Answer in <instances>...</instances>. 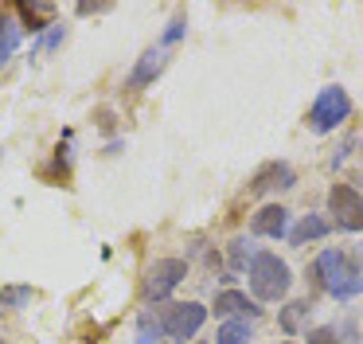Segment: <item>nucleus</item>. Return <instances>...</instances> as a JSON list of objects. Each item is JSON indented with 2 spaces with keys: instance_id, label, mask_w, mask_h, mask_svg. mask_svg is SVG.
I'll use <instances>...</instances> for the list:
<instances>
[{
  "instance_id": "nucleus-1",
  "label": "nucleus",
  "mask_w": 363,
  "mask_h": 344,
  "mask_svg": "<svg viewBox=\"0 0 363 344\" xmlns=\"http://www.w3.org/2000/svg\"><path fill=\"white\" fill-rule=\"evenodd\" d=\"M313 278L320 281V289L336 301H352L363 294V270L344 254V250H320L313 266Z\"/></svg>"
},
{
  "instance_id": "nucleus-2",
  "label": "nucleus",
  "mask_w": 363,
  "mask_h": 344,
  "mask_svg": "<svg viewBox=\"0 0 363 344\" xmlns=\"http://www.w3.org/2000/svg\"><path fill=\"white\" fill-rule=\"evenodd\" d=\"M246 278H250V294L258 297V301H281L293 286V270L285 266V258L274 254V250H258L250 270H246Z\"/></svg>"
},
{
  "instance_id": "nucleus-3",
  "label": "nucleus",
  "mask_w": 363,
  "mask_h": 344,
  "mask_svg": "<svg viewBox=\"0 0 363 344\" xmlns=\"http://www.w3.org/2000/svg\"><path fill=\"white\" fill-rule=\"evenodd\" d=\"M347 117H352V98H347V90L344 86H324V90L316 94L313 109H308V129L324 137V133L340 129Z\"/></svg>"
},
{
  "instance_id": "nucleus-4",
  "label": "nucleus",
  "mask_w": 363,
  "mask_h": 344,
  "mask_svg": "<svg viewBox=\"0 0 363 344\" xmlns=\"http://www.w3.org/2000/svg\"><path fill=\"white\" fill-rule=\"evenodd\" d=\"M184 278H188V262H184V258H157V262L145 270L141 294L149 297V301H164Z\"/></svg>"
},
{
  "instance_id": "nucleus-5",
  "label": "nucleus",
  "mask_w": 363,
  "mask_h": 344,
  "mask_svg": "<svg viewBox=\"0 0 363 344\" xmlns=\"http://www.w3.org/2000/svg\"><path fill=\"white\" fill-rule=\"evenodd\" d=\"M203 321H207V309L199 301L168 305V309L160 313V328H164V336H172V340H191V336L203 328Z\"/></svg>"
},
{
  "instance_id": "nucleus-6",
  "label": "nucleus",
  "mask_w": 363,
  "mask_h": 344,
  "mask_svg": "<svg viewBox=\"0 0 363 344\" xmlns=\"http://www.w3.org/2000/svg\"><path fill=\"white\" fill-rule=\"evenodd\" d=\"M328 211L340 231H363V200L352 184H336L328 192Z\"/></svg>"
},
{
  "instance_id": "nucleus-7",
  "label": "nucleus",
  "mask_w": 363,
  "mask_h": 344,
  "mask_svg": "<svg viewBox=\"0 0 363 344\" xmlns=\"http://www.w3.org/2000/svg\"><path fill=\"white\" fill-rule=\"evenodd\" d=\"M297 184V172H293V164L285 161H269L266 168L258 172V176L250 180V192L262 195V192H285V188Z\"/></svg>"
},
{
  "instance_id": "nucleus-8",
  "label": "nucleus",
  "mask_w": 363,
  "mask_h": 344,
  "mask_svg": "<svg viewBox=\"0 0 363 344\" xmlns=\"http://www.w3.org/2000/svg\"><path fill=\"white\" fill-rule=\"evenodd\" d=\"M250 231L266 235V239H281V235H289V211H285L281 203H266V208H258V215L250 219Z\"/></svg>"
},
{
  "instance_id": "nucleus-9",
  "label": "nucleus",
  "mask_w": 363,
  "mask_h": 344,
  "mask_svg": "<svg viewBox=\"0 0 363 344\" xmlns=\"http://www.w3.org/2000/svg\"><path fill=\"white\" fill-rule=\"evenodd\" d=\"M160 70H164V47H149V51L137 59L133 75H129V86H133V90H141V86H149Z\"/></svg>"
},
{
  "instance_id": "nucleus-10",
  "label": "nucleus",
  "mask_w": 363,
  "mask_h": 344,
  "mask_svg": "<svg viewBox=\"0 0 363 344\" xmlns=\"http://www.w3.org/2000/svg\"><path fill=\"white\" fill-rule=\"evenodd\" d=\"M238 313H258V305H254L242 289H223V294L215 297V317L230 321V317H238Z\"/></svg>"
},
{
  "instance_id": "nucleus-11",
  "label": "nucleus",
  "mask_w": 363,
  "mask_h": 344,
  "mask_svg": "<svg viewBox=\"0 0 363 344\" xmlns=\"http://www.w3.org/2000/svg\"><path fill=\"white\" fill-rule=\"evenodd\" d=\"M328 231H332L328 219H320V215H301V223L289 231V242H293V247H305L308 239H324Z\"/></svg>"
},
{
  "instance_id": "nucleus-12",
  "label": "nucleus",
  "mask_w": 363,
  "mask_h": 344,
  "mask_svg": "<svg viewBox=\"0 0 363 344\" xmlns=\"http://www.w3.org/2000/svg\"><path fill=\"white\" fill-rule=\"evenodd\" d=\"M250 321L246 317H230V321H223L219 325V333H215V344H246L250 340Z\"/></svg>"
},
{
  "instance_id": "nucleus-13",
  "label": "nucleus",
  "mask_w": 363,
  "mask_h": 344,
  "mask_svg": "<svg viewBox=\"0 0 363 344\" xmlns=\"http://www.w3.org/2000/svg\"><path fill=\"white\" fill-rule=\"evenodd\" d=\"M16 47H20V23L12 16H0V67L16 55Z\"/></svg>"
},
{
  "instance_id": "nucleus-14",
  "label": "nucleus",
  "mask_w": 363,
  "mask_h": 344,
  "mask_svg": "<svg viewBox=\"0 0 363 344\" xmlns=\"http://www.w3.org/2000/svg\"><path fill=\"white\" fill-rule=\"evenodd\" d=\"M51 12H55V4H20V16H24V23H28V31H43V28H51Z\"/></svg>"
},
{
  "instance_id": "nucleus-15",
  "label": "nucleus",
  "mask_w": 363,
  "mask_h": 344,
  "mask_svg": "<svg viewBox=\"0 0 363 344\" xmlns=\"http://www.w3.org/2000/svg\"><path fill=\"white\" fill-rule=\"evenodd\" d=\"M160 336H164V328H160V317H152V313H141V317H137V344H160Z\"/></svg>"
},
{
  "instance_id": "nucleus-16",
  "label": "nucleus",
  "mask_w": 363,
  "mask_h": 344,
  "mask_svg": "<svg viewBox=\"0 0 363 344\" xmlns=\"http://www.w3.org/2000/svg\"><path fill=\"white\" fill-rule=\"evenodd\" d=\"M308 309H313L308 301H289V305L281 309V317H277V321H281V328H285V333H297V328H301V321L308 317Z\"/></svg>"
},
{
  "instance_id": "nucleus-17",
  "label": "nucleus",
  "mask_w": 363,
  "mask_h": 344,
  "mask_svg": "<svg viewBox=\"0 0 363 344\" xmlns=\"http://www.w3.org/2000/svg\"><path fill=\"white\" fill-rule=\"evenodd\" d=\"M308 344H340V328H336V325L308 328Z\"/></svg>"
},
{
  "instance_id": "nucleus-18",
  "label": "nucleus",
  "mask_w": 363,
  "mask_h": 344,
  "mask_svg": "<svg viewBox=\"0 0 363 344\" xmlns=\"http://www.w3.org/2000/svg\"><path fill=\"white\" fill-rule=\"evenodd\" d=\"M230 262L235 266H246V270H250V262H254V250H250V242H230Z\"/></svg>"
},
{
  "instance_id": "nucleus-19",
  "label": "nucleus",
  "mask_w": 363,
  "mask_h": 344,
  "mask_svg": "<svg viewBox=\"0 0 363 344\" xmlns=\"http://www.w3.org/2000/svg\"><path fill=\"white\" fill-rule=\"evenodd\" d=\"M28 297H32V289H28V286H12L9 294L0 297V305H24Z\"/></svg>"
},
{
  "instance_id": "nucleus-20",
  "label": "nucleus",
  "mask_w": 363,
  "mask_h": 344,
  "mask_svg": "<svg viewBox=\"0 0 363 344\" xmlns=\"http://www.w3.org/2000/svg\"><path fill=\"white\" fill-rule=\"evenodd\" d=\"M184 28H188V20H184V16H176V20L168 23V31H164V39H160V43H176V39L184 36Z\"/></svg>"
},
{
  "instance_id": "nucleus-21",
  "label": "nucleus",
  "mask_w": 363,
  "mask_h": 344,
  "mask_svg": "<svg viewBox=\"0 0 363 344\" xmlns=\"http://www.w3.org/2000/svg\"><path fill=\"white\" fill-rule=\"evenodd\" d=\"M285 344H297V340H285Z\"/></svg>"
},
{
  "instance_id": "nucleus-22",
  "label": "nucleus",
  "mask_w": 363,
  "mask_h": 344,
  "mask_svg": "<svg viewBox=\"0 0 363 344\" xmlns=\"http://www.w3.org/2000/svg\"><path fill=\"white\" fill-rule=\"evenodd\" d=\"M359 258H363V247H359Z\"/></svg>"
},
{
  "instance_id": "nucleus-23",
  "label": "nucleus",
  "mask_w": 363,
  "mask_h": 344,
  "mask_svg": "<svg viewBox=\"0 0 363 344\" xmlns=\"http://www.w3.org/2000/svg\"><path fill=\"white\" fill-rule=\"evenodd\" d=\"M0 344H9V340H0Z\"/></svg>"
}]
</instances>
